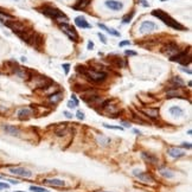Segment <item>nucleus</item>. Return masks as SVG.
<instances>
[{"mask_svg":"<svg viewBox=\"0 0 192 192\" xmlns=\"http://www.w3.org/2000/svg\"><path fill=\"white\" fill-rule=\"evenodd\" d=\"M77 70L80 71L81 73H83V75H84L89 81H91V82H95V83L102 82V81H104V80H106V77H107V73L106 72H102V71H96V70H91V69L85 68V66L78 65L77 66Z\"/></svg>","mask_w":192,"mask_h":192,"instance_id":"f257e3e1","label":"nucleus"},{"mask_svg":"<svg viewBox=\"0 0 192 192\" xmlns=\"http://www.w3.org/2000/svg\"><path fill=\"white\" fill-rule=\"evenodd\" d=\"M152 14H153L154 17H158V18L160 19V20H163L167 26H171V27L177 28V30H185L184 26H181L179 23H177V20L172 19L168 14H166L165 12L161 11V9H154V11L152 12Z\"/></svg>","mask_w":192,"mask_h":192,"instance_id":"f03ea898","label":"nucleus"},{"mask_svg":"<svg viewBox=\"0 0 192 192\" xmlns=\"http://www.w3.org/2000/svg\"><path fill=\"white\" fill-rule=\"evenodd\" d=\"M40 12L43 14H45L46 17H50V18L55 19V20L57 18H59V17L64 16V13L62 11H59L56 7H51V6H44L43 8H40Z\"/></svg>","mask_w":192,"mask_h":192,"instance_id":"7ed1b4c3","label":"nucleus"},{"mask_svg":"<svg viewBox=\"0 0 192 192\" xmlns=\"http://www.w3.org/2000/svg\"><path fill=\"white\" fill-rule=\"evenodd\" d=\"M59 27H61V30L63 31L64 33L68 35V37L70 38L71 40H75V42H77L78 40V35H77V32H76V30L73 27H71L68 23L59 24Z\"/></svg>","mask_w":192,"mask_h":192,"instance_id":"20e7f679","label":"nucleus"},{"mask_svg":"<svg viewBox=\"0 0 192 192\" xmlns=\"http://www.w3.org/2000/svg\"><path fill=\"white\" fill-rule=\"evenodd\" d=\"M171 61L172 62H178V63H180L181 65H186V64H189L190 62H191V57L187 56L186 51H181V52H178L177 55H174V56L171 57Z\"/></svg>","mask_w":192,"mask_h":192,"instance_id":"39448f33","label":"nucleus"},{"mask_svg":"<svg viewBox=\"0 0 192 192\" xmlns=\"http://www.w3.org/2000/svg\"><path fill=\"white\" fill-rule=\"evenodd\" d=\"M8 172L11 174H14V175H18V177H23V178H30L32 177V172L27 168H24V167H11L8 168Z\"/></svg>","mask_w":192,"mask_h":192,"instance_id":"423d86ee","label":"nucleus"},{"mask_svg":"<svg viewBox=\"0 0 192 192\" xmlns=\"http://www.w3.org/2000/svg\"><path fill=\"white\" fill-rule=\"evenodd\" d=\"M132 174L144 183H153L154 181V178L152 177L148 172H142V171H140V170H133Z\"/></svg>","mask_w":192,"mask_h":192,"instance_id":"0eeeda50","label":"nucleus"},{"mask_svg":"<svg viewBox=\"0 0 192 192\" xmlns=\"http://www.w3.org/2000/svg\"><path fill=\"white\" fill-rule=\"evenodd\" d=\"M5 25L7 27H9L11 30H13L16 33L18 32H21V31H25V25L20 21H17V20H8V21H5Z\"/></svg>","mask_w":192,"mask_h":192,"instance_id":"6e6552de","label":"nucleus"},{"mask_svg":"<svg viewBox=\"0 0 192 192\" xmlns=\"http://www.w3.org/2000/svg\"><path fill=\"white\" fill-rule=\"evenodd\" d=\"M178 52H179L178 45L174 44V43H170V44H167L165 47H164V53L167 55V56H170V57L174 56V55L178 53Z\"/></svg>","mask_w":192,"mask_h":192,"instance_id":"1a4fd4ad","label":"nucleus"},{"mask_svg":"<svg viewBox=\"0 0 192 192\" xmlns=\"http://www.w3.org/2000/svg\"><path fill=\"white\" fill-rule=\"evenodd\" d=\"M104 5H106L108 8L113 9V11H120V9L123 7L122 2L117 1V0H106V1H104Z\"/></svg>","mask_w":192,"mask_h":192,"instance_id":"9d476101","label":"nucleus"},{"mask_svg":"<svg viewBox=\"0 0 192 192\" xmlns=\"http://www.w3.org/2000/svg\"><path fill=\"white\" fill-rule=\"evenodd\" d=\"M2 129H4V132L6 133V134L12 135V136H18L19 133H20V129H19L18 127L12 126V125H5L4 127H2Z\"/></svg>","mask_w":192,"mask_h":192,"instance_id":"9b49d317","label":"nucleus"},{"mask_svg":"<svg viewBox=\"0 0 192 192\" xmlns=\"http://www.w3.org/2000/svg\"><path fill=\"white\" fill-rule=\"evenodd\" d=\"M167 154L171 156V158H181V156H184L185 152L181 151V149L177 148V147H170V148L167 149Z\"/></svg>","mask_w":192,"mask_h":192,"instance_id":"f8f14e48","label":"nucleus"},{"mask_svg":"<svg viewBox=\"0 0 192 192\" xmlns=\"http://www.w3.org/2000/svg\"><path fill=\"white\" fill-rule=\"evenodd\" d=\"M155 28V24L153 21H144L140 26V32L141 33H148Z\"/></svg>","mask_w":192,"mask_h":192,"instance_id":"ddd939ff","label":"nucleus"},{"mask_svg":"<svg viewBox=\"0 0 192 192\" xmlns=\"http://www.w3.org/2000/svg\"><path fill=\"white\" fill-rule=\"evenodd\" d=\"M43 183L45 184L50 185V186H57V187H62V186H65V181L62 179H44Z\"/></svg>","mask_w":192,"mask_h":192,"instance_id":"4468645a","label":"nucleus"},{"mask_svg":"<svg viewBox=\"0 0 192 192\" xmlns=\"http://www.w3.org/2000/svg\"><path fill=\"white\" fill-rule=\"evenodd\" d=\"M75 24L78 26V27H82V28H90L91 25L87 23L84 17H76L75 18Z\"/></svg>","mask_w":192,"mask_h":192,"instance_id":"2eb2a0df","label":"nucleus"},{"mask_svg":"<svg viewBox=\"0 0 192 192\" xmlns=\"http://www.w3.org/2000/svg\"><path fill=\"white\" fill-rule=\"evenodd\" d=\"M141 158L144 159L146 163H149V164H155L158 163V158L155 155H152L149 153H146V152H142L141 153Z\"/></svg>","mask_w":192,"mask_h":192,"instance_id":"dca6fc26","label":"nucleus"},{"mask_svg":"<svg viewBox=\"0 0 192 192\" xmlns=\"http://www.w3.org/2000/svg\"><path fill=\"white\" fill-rule=\"evenodd\" d=\"M91 0H78L76 2V5H73L72 8L73 9H84L87 6H89Z\"/></svg>","mask_w":192,"mask_h":192,"instance_id":"f3484780","label":"nucleus"},{"mask_svg":"<svg viewBox=\"0 0 192 192\" xmlns=\"http://www.w3.org/2000/svg\"><path fill=\"white\" fill-rule=\"evenodd\" d=\"M110 141L111 140L109 139L108 136H104V135H99V136L96 137V142L99 145H101V146H103V147L108 146V145L110 144Z\"/></svg>","mask_w":192,"mask_h":192,"instance_id":"a211bd4d","label":"nucleus"},{"mask_svg":"<svg viewBox=\"0 0 192 192\" xmlns=\"http://www.w3.org/2000/svg\"><path fill=\"white\" fill-rule=\"evenodd\" d=\"M170 113L172 116H174V117H177V116H181L183 114H184V110H183L180 107L178 106H172L170 108Z\"/></svg>","mask_w":192,"mask_h":192,"instance_id":"6ab92c4d","label":"nucleus"},{"mask_svg":"<svg viewBox=\"0 0 192 192\" xmlns=\"http://www.w3.org/2000/svg\"><path fill=\"white\" fill-rule=\"evenodd\" d=\"M32 114V110L31 108H21L18 110V117L19 119H25V117H28V116Z\"/></svg>","mask_w":192,"mask_h":192,"instance_id":"aec40b11","label":"nucleus"},{"mask_svg":"<svg viewBox=\"0 0 192 192\" xmlns=\"http://www.w3.org/2000/svg\"><path fill=\"white\" fill-rule=\"evenodd\" d=\"M99 27L100 28H102V30H104V31H107L108 33H110V35H113V36H116V37H120V33L117 32V31H115L114 28H109V27H107L104 24H101V23H99Z\"/></svg>","mask_w":192,"mask_h":192,"instance_id":"412c9836","label":"nucleus"},{"mask_svg":"<svg viewBox=\"0 0 192 192\" xmlns=\"http://www.w3.org/2000/svg\"><path fill=\"white\" fill-rule=\"evenodd\" d=\"M160 174L163 175V177L167 178V179H171V178L174 177V174H173L172 171L167 170V168H161V170H160Z\"/></svg>","mask_w":192,"mask_h":192,"instance_id":"4be33fe9","label":"nucleus"},{"mask_svg":"<svg viewBox=\"0 0 192 192\" xmlns=\"http://www.w3.org/2000/svg\"><path fill=\"white\" fill-rule=\"evenodd\" d=\"M172 82L175 84L174 85L175 88H179V87H183V85H184V81H183L180 77H178V76H174V77L172 78Z\"/></svg>","mask_w":192,"mask_h":192,"instance_id":"5701e85b","label":"nucleus"},{"mask_svg":"<svg viewBox=\"0 0 192 192\" xmlns=\"http://www.w3.org/2000/svg\"><path fill=\"white\" fill-rule=\"evenodd\" d=\"M145 113L146 114H149V116H152V117H156L158 116V114H159V111H158V109H146L145 110Z\"/></svg>","mask_w":192,"mask_h":192,"instance_id":"b1692460","label":"nucleus"},{"mask_svg":"<svg viewBox=\"0 0 192 192\" xmlns=\"http://www.w3.org/2000/svg\"><path fill=\"white\" fill-rule=\"evenodd\" d=\"M61 99H62V94H61V92H57V94H55V95H51V96H50V101H51V102H53V103H56V102H58Z\"/></svg>","mask_w":192,"mask_h":192,"instance_id":"393cba45","label":"nucleus"},{"mask_svg":"<svg viewBox=\"0 0 192 192\" xmlns=\"http://www.w3.org/2000/svg\"><path fill=\"white\" fill-rule=\"evenodd\" d=\"M30 190L33 192H47V190L43 189V187H39V186H30Z\"/></svg>","mask_w":192,"mask_h":192,"instance_id":"a878e982","label":"nucleus"},{"mask_svg":"<svg viewBox=\"0 0 192 192\" xmlns=\"http://www.w3.org/2000/svg\"><path fill=\"white\" fill-rule=\"evenodd\" d=\"M103 127L104 128H108V129H120V130L123 129L121 126H110V125H107V123H103Z\"/></svg>","mask_w":192,"mask_h":192,"instance_id":"bb28decb","label":"nucleus"},{"mask_svg":"<svg viewBox=\"0 0 192 192\" xmlns=\"http://www.w3.org/2000/svg\"><path fill=\"white\" fill-rule=\"evenodd\" d=\"M134 16V12H132L130 14H128V16H126L125 18H123V20H122V23L123 24H127V23H129L130 21V19H132V17Z\"/></svg>","mask_w":192,"mask_h":192,"instance_id":"cd10ccee","label":"nucleus"},{"mask_svg":"<svg viewBox=\"0 0 192 192\" xmlns=\"http://www.w3.org/2000/svg\"><path fill=\"white\" fill-rule=\"evenodd\" d=\"M76 116H77L78 120H84V114H83L82 111H77V113H76Z\"/></svg>","mask_w":192,"mask_h":192,"instance_id":"c85d7f7f","label":"nucleus"},{"mask_svg":"<svg viewBox=\"0 0 192 192\" xmlns=\"http://www.w3.org/2000/svg\"><path fill=\"white\" fill-rule=\"evenodd\" d=\"M68 107L70 109H73V108H76V107H77V104H76L75 102H72V101H69L68 102Z\"/></svg>","mask_w":192,"mask_h":192,"instance_id":"c756f323","label":"nucleus"},{"mask_svg":"<svg viewBox=\"0 0 192 192\" xmlns=\"http://www.w3.org/2000/svg\"><path fill=\"white\" fill-rule=\"evenodd\" d=\"M181 147H184V148H186V149H191V144L190 142H183L181 144Z\"/></svg>","mask_w":192,"mask_h":192,"instance_id":"7c9ffc66","label":"nucleus"},{"mask_svg":"<svg viewBox=\"0 0 192 192\" xmlns=\"http://www.w3.org/2000/svg\"><path fill=\"white\" fill-rule=\"evenodd\" d=\"M99 37H100V39H101V42L103 43V44H107V39H106V37H104L102 33H99Z\"/></svg>","mask_w":192,"mask_h":192,"instance_id":"2f4dec72","label":"nucleus"},{"mask_svg":"<svg viewBox=\"0 0 192 192\" xmlns=\"http://www.w3.org/2000/svg\"><path fill=\"white\" fill-rule=\"evenodd\" d=\"M126 55H128V56H136V52L132 51V50H126Z\"/></svg>","mask_w":192,"mask_h":192,"instance_id":"473e14b6","label":"nucleus"},{"mask_svg":"<svg viewBox=\"0 0 192 192\" xmlns=\"http://www.w3.org/2000/svg\"><path fill=\"white\" fill-rule=\"evenodd\" d=\"M125 45H130V42L129 40H123V42H121L119 44V46H125Z\"/></svg>","mask_w":192,"mask_h":192,"instance_id":"72a5a7b5","label":"nucleus"},{"mask_svg":"<svg viewBox=\"0 0 192 192\" xmlns=\"http://www.w3.org/2000/svg\"><path fill=\"white\" fill-rule=\"evenodd\" d=\"M8 187H9L8 184H6V183H0V190L1 189H8Z\"/></svg>","mask_w":192,"mask_h":192,"instance_id":"f704fd0d","label":"nucleus"},{"mask_svg":"<svg viewBox=\"0 0 192 192\" xmlns=\"http://www.w3.org/2000/svg\"><path fill=\"white\" fill-rule=\"evenodd\" d=\"M63 114L65 115V117H68V119H72V114H70L69 111H63Z\"/></svg>","mask_w":192,"mask_h":192,"instance_id":"c9c22d12","label":"nucleus"},{"mask_svg":"<svg viewBox=\"0 0 192 192\" xmlns=\"http://www.w3.org/2000/svg\"><path fill=\"white\" fill-rule=\"evenodd\" d=\"M139 2H140V4L142 5V6H145V7H148V6H149V5L147 4V2L145 1V0H139Z\"/></svg>","mask_w":192,"mask_h":192,"instance_id":"e433bc0d","label":"nucleus"},{"mask_svg":"<svg viewBox=\"0 0 192 192\" xmlns=\"http://www.w3.org/2000/svg\"><path fill=\"white\" fill-rule=\"evenodd\" d=\"M63 68H64V70H65V73H68V72H69V68H70V65H69V64H64Z\"/></svg>","mask_w":192,"mask_h":192,"instance_id":"4c0bfd02","label":"nucleus"},{"mask_svg":"<svg viewBox=\"0 0 192 192\" xmlns=\"http://www.w3.org/2000/svg\"><path fill=\"white\" fill-rule=\"evenodd\" d=\"M7 181H9L11 184H13V185H17V184H19V181H17V180H12V179H7Z\"/></svg>","mask_w":192,"mask_h":192,"instance_id":"58836bf2","label":"nucleus"},{"mask_svg":"<svg viewBox=\"0 0 192 192\" xmlns=\"http://www.w3.org/2000/svg\"><path fill=\"white\" fill-rule=\"evenodd\" d=\"M180 70L185 71V72H187L189 75H191V70H189V69H185V68H180Z\"/></svg>","mask_w":192,"mask_h":192,"instance_id":"ea45409f","label":"nucleus"},{"mask_svg":"<svg viewBox=\"0 0 192 192\" xmlns=\"http://www.w3.org/2000/svg\"><path fill=\"white\" fill-rule=\"evenodd\" d=\"M92 47H94V44H92V42H89V43H88V49L91 50Z\"/></svg>","mask_w":192,"mask_h":192,"instance_id":"a19ab883","label":"nucleus"},{"mask_svg":"<svg viewBox=\"0 0 192 192\" xmlns=\"http://www.w3.org/2000/svg\"><path fill=\"white\" fill-rule=\"evenodd\" d=\"M122 125L125 126L126 128H129V127H130V125H129V123H127V122H122Z\"/></svg>","mask_w":192,"mask_h":192,"instance_id":"79ce46f5","label":"nucleus"},{"mask_svg":"<svg viewBox=\"0 0 192 192\" xmlns=\"http://www.w3.org/2000/svg\"><path fill=\"white\" fill-rule=\"evenodd\" d=\"M133 132H134L135 134H137V135H140V134H141V132H140V130H137V129H133Z\"/></svg>","mask_w":192,"mask_h":192,"instance_id":"37998d69","label":"nucleus"},{"mask_svg":"<svg viewBox=\"0 0 192 192\" xmlns=\"http://www.w3.org/2000/svg\"><path fill=\"white\" fill-rule=\"evenodd\" d=\"M103 192H110V191H103Z\"/></svg>","mask_w":192,"mask_h":192,"instance_id":"c03bdc74","label":"nucleus"},{"mask_svg":"<svg viewBox=\"0 0 192 192\" xmlns=\"http://www.w3.org/2000/svg\"><path fill=\"white\" fill-rule=\"evenodd\" d=\"M14 1H18V0H14Z\"/></svg>","mask_w":192,"mask_h":192,"instance_id":"a18cd8bd","label":"nucleus"},{"mask_svg":"<svg viewBox=\"0 0 192 192\" xmlns=\"http://www.w3.org/2000/svg\"><path fill=\"white\" fill-rule=\"evenodd\" d=\"M18 192H20V191H18Z\"/></svg>","mask_w":192,"mask_h":192,"instance_id":"49530a36","label":"nucleus"}]
</instances>
